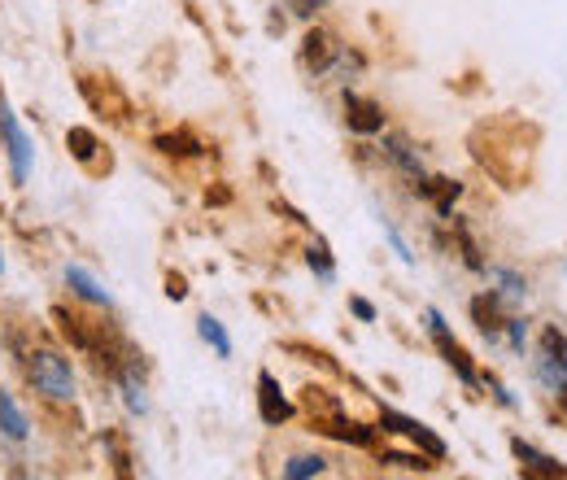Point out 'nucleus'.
Here are the masks:
<instances>
[{
	"label": "nucleus",
	"instance_id": "obj_22",
	"mask_svg": "<svg viewBox=\"0 0 567 480\" xmlns=\"http://www.w3.org/2000/svg\"><path fill=\"white\" fill-rule=\"evenodd\" d=\"M541 354H567V341H563V332L559 328H546V332H541Z\"/></svg>",
	"mask_w": 567,
	"mask_h": 480
},
{
	"label": "nucleus",
	"instance_id": "obj_28",
	"mask_svg": "<svg viewBox=\"0 0 567 480\" xmlns=\"http://www.w3.org/2000/svg\"><path fill=\"white\" fill-rule=\"evenodd\" d=\"M166 293H171V297H175V302H179V297H184V293H188V288H184V280H179V275H171V284H166Z\"/></svg>",
	"mask_w": 567,
	"mask_h": 480
},
{
	"label": "nucleus",
	"instance_id": "obj_10",
	"mask_svg": "<svg viewBox=\"0 0 567 480\" xmlns=\"http://www.w3.org/2000/svg\"><path fill=\"white\" fill-rule=\"evenodd\" d=\"M537 380L546 384L550 393L567 389V358H559V354H537Z\"/></svg>",
	"mask_w": 567,
	"mask_h": 480
},
{
	"label": "nucleus",
	"instance_id": "obj_17",
	"mask_svg": "<svg viewBox=\"0 0 567 480\" xmlns=\"http://www.w3.org/2000/svg\"><path fill=\"white\" fill-rule=\"evenodd\" d=\"M384 149H389V158H393L397 166H406V171L415 175V179H424V171H419V158L406 149V140H389V144H384Z\"/></svg>",
	"mask_w": 567,
	"mask_h": 480
},
{
	"label": "nucleus",
	"instance_id": "obj_19",
	"mask_svg": "<svg viewBox=\"0 0 567 480\" xmlns=\"http://www.w3.org/2000/svg\"><path fill=\"white\" fill-rule=\"evenodd\" d=\"M123 398H127V406H131L136 415L149 411V398H144V384H140L136 376H123Z\"/></svg>",
	"mask_w": 567,
	"mask_h": 480
},
{
	"label": "nucleus",
	"instance_id": "obj_2",
	"mask_svg": "<svg viewBox=\"0 0 567 480\" xmlns=\"http://www.w3.org/2000/svg\"><path fill=\"white\" fill-rule=\"evenodd\" d=\"M0 131H5V144H9V158H14V179L22 184V179L31 175V140H27V131L18 127V118L14 110H9L5 101H0Z\"/></svg>",
	"mask_w": 567,
	"mask_h": 480
},
{
	"label": "nucleus",
	"instance_id": "obj_7",
	"mask_svg": "<svg viewBox=\"0 0 567 480\" xmlns=\"http://www.w3.org/2000/svg\"><path fill=\"white\" fill-rule=\"evenodd\" d=\"M511 450H515V459L524 463V472H537V476H567V467H559L554 459H546L541 450H533L524 437H515V441H511Z\"/></svg>",
	"mask_w": 567,
	"mask_h": 480
},
{
	"label": "nucleus",
	"instance_id": "obj_24",
	"mask_svg": "<svg viewBox=\"0 0 567 480\" xmlns=\"http://www.w3.org/2000/svg\"><path fill=\"white\" fill-rule=\"evenodd\" d=\"M384 236L393 240V249H397V254H402V262H415V254H410V245H406L402 236H397V227H393V223H384Z\"/></svg>",
	"mask_w": 567,
	"mask_h": 480
},
{
	"label": "nucleus",
	"instance_id": "obj_12",
	"mask_svg": "<svg viewBox=\"0 0 567 480\" xmlns=\"http://www.w3.org/2000/svg\"><path fill=\"white\" fill-rule=\"evenodd\" d=\"M0 428H5L9 441H22V437H27V415H22V406L9 398V393H0Z\"/></svg>",
	"mask_w": 567,
	"mask_h": 480
},
{
	"label": "nucleus",
	"instance_id": "obj_25",
	"mask_svg": "<svg viewBox=\"0 0 567 480\" xmlns=\"http://www.w3.org/2000/svg\"><path fill=\"white\" fill-rule=\"evenodd\" d=\"M506 332H511V345H515V350H524V319H511V323H506Z\"/></svg>",
	"mask_w": 567,
	"mask_h": 480
},
{
	"label": "nucleus",
	"instance_id": "obj_5",
	"mask_svg": "<svg viewBox=\"0 0 567 480\" xmlns=\"http://www.w3.org/2000/svg\"><path fill=\"white\" fill-rule=\"evenodd\" d=\"M345 118H349V127L358 131V136H376V131L384 127V110L376 101H363V96H354L349 92L345 96Z\"/></svg>",
	"mask_w": 567,
	"mask_h": 480
},
{
	"label": "nucleus",
	"instance_id": "obj_27",
	"mask_svg": "<svg viewBox=\"0 0 567 480\" xmlns=\"http://www.w3.org/2000/svg\"><path fill=\"white\" fill-rule=\"evenodd\" d=\"M354 315L371 323V319H376V306H371V302H363V297H354Z\"/></svg>",
	"mask_w": 567,
	"mask_h": 480
},
{
	"label": "nucleus",
	"instance_id": "obj_29",
	"mask_svg": "<svg viewBox=\"0 0 567 480\" xmlns=\"http://www.w3.org/2000/svg\"><path fill=\"white\" fill-rule=\"evenodd\" d=\"M559 406H563V411H567V389H559Z\"/></svg>",
	"mask_w": 567,
	"mask_h": 480
},
{
	"label": "nucleus",
	"instance_id": "obj_3",
	"mask_svg": "<svg viewBox=\"0 0 567 480\" xmlns=\"http://www.w3.org/2000/svg\"><path fill=\"white\" fill-rule=\"evenodd\" d=\"M428 332H432V341L441 345V354H445V363H450L458 376H463L467 384H476V371H472V363H467V354H463V345L450 336V328H445V319L437 315V310H428Z\"/></svg>",
	"mask_w": 567,
	"mask_h": 480
},
{
	"label": "nucleus",
	"instance_id": "obj_21",
	"mask_svg": "<svg viewBox=\"0 0 567 480\" xmlns=\"http://www.w3.org/2000/svg\"><path fill=\"white\" fill-rule=\"evenodd\" d=\"M328 432H332V437L354 441V446H367V441H371V428H363V424H341V419H336V424H332Z\"/></svg>",
	"mask_w": 567,
	"mask_h": 480
},
{
	"label": "nucleus",
	"instance_id": "obj_13",
	"mask_svg": "<svg viewBox=\"0 0 567 480\" xmlns=\"http://www.w3.org/2000/svg\"><path fill=\"white\" fill-rule=\"evenodd\" d=\"M197 332H201L205 345H214V354H219V358H232V336H227V328L214 315H201L197 319Z\"/></svg>",
	"mask_w": 567,
	"mask_h": 480
},
{
	"label": "nucleus",
	"instance_id": "obj_4",
	"mask_svg": "<svg viewBox=\"0 0 567 480\" xmlns=\"http://www.w3.org/2000/svg\"><path fill=\"white\" fill-rule=\"evenodd\" d=\"M258 415L267 419V424H284V419L293 415V402L280 393V384H275L271 371H262L258 376Z\"/></svg>",
	"mask_w": 567,
	"mask_h": 480
},
{
	"label": "nucleus",
	"instance_id": "obj_8",
	"mask_svg": "<svg viewBox=\"0 0 567 480\" xmlns=\"http://www.w3.org/2000/svg\"><path fill=\"white\" fill-rule=\"evenodd\" d=\"M66 284L75 288L83 302H96V306H110V302H114V297L101 288V280H96L92 271H83V267H66Z\"/></svg>",
	"mask_w": 567,
	"mask_h": 480
},
{
	"label": "nucleus",
	"instance_id": "obj_26",
	"mask_svg": "<svg viewBox=\"0 0 567 480\" xmlns=\"http://www.w3.org/2000/svg\"><path fill=\"white\" fill-rule=\"evenodd\" d=\"M288 5H293V14H301V18H310L319 9V0H288Z\"/></svg>",
	"mask_w": 567,
	"mask_h": 480
},
{
	"label": "nucleus",
	"instance_id": "obj_18",
	"mask_svg": "<svg viewBox=\"0 0 567 480\" xmlns=\"http://www.w3.org/2000/svg\"><path fill=\"white\" fill-rule=\"evenodd\" d=\"M66 144H70V149H75V158H79V162H88L92 153H96V136H92V131H83V127H70Z\"/></svg>",
	"mask_w": 567,
	"mask_h": 480
},
{
	"label": "nucleus",
	"instance_id": "obj_14",
	"mask_svg": "<svg viewBox=\"0 0 567 480\" xmlns=\"http://www.w3.org/2000/svg\"><path fill=\"white\" fill-rule=\"evenodd\" d=\"M419 188H424L428 197H437V214H441V219L454 210L458 192H463V184H454V179H428V184H419Z\"/></svg>",
	"mask_w": 567,
	"mask_h": 480
},
{
	"label": "nucleus",
	"instance_id": "obj_6",
	"mask_svg": "<svg viewBox=\"0 0 567 480\" xmlns=\"http://www.w3.org/2000/svg\"><path fill=\"white\" fill-rule=\"evenodd\" d=\"M384 428L389 432H406L410 441H419L432 459H445V441L441 437H432V432L424 424H415V419H406V415H393V411H384Z\"/></svg>",
	"mask_w": 567,
	"mask_h": 480
},
{
	"label": "nucleus",
	"instance_id": "obj_23",
	"mask_svg": "<svg viewBox=\"0 0 567 480\" xmlns=\"http://www.w3.org/2000/svg\"><path fill=\"white\" fill-rule=\"evenodd\" d=\"M158 149H166V153H197V144H192V140H184V136H162L158 140Z\"/></svg>",
	"mask_w": 567,
	"mask_h": 480
},
{
	"label": "nucleus",
	"instance_id": "obj_15",
	"mask_svg": "<svg viewBox=\"0 0 567 480\" xmlns=\"http://www.w3.org/2000/svg\"><path fill=\"white\" fill-rule=\"evenodd\" d=\"M489 275L502 284L498 293H493V297H498V302H506V306H520L524 297H528V284L520 280V275H511V271H489Z\"/></svg>",
	"mask_w": 567,
	"mask_h": 480
},
{
	"label": "nucleus",
	"instance_id": "obj_16",
	"mask_svg": "<svg viewBox=\"0 0 567 480\" xmlns=\"http://www.w3.org/2000/svg\"><path fill=\"white\" fill-rule=\"evenodd\" d=\"M323 467H328V463H323L319 454H297V459L284 463V476L288 480H306V476H323Z\"/></svg>",
	"mask_w": 567,
	"mask_h": 480
},
{
	"label": "nucleus",
	"instance_id": "obj_20",
	"mask_svg": "<svg viewBox=\"0 0 567 480\" xmlns=\"http://www.w3.org/2000/svg\"><path fill=\"white\" fill-rule=\"evenodd\" d=\"M306 262H310V267H315V271L323 275V280H336V271H332V258H328V245H323V240H315V245H310Z\"/></svg>",
	"mask_w": 567,
	"mask_h": 480
},
{
	"label": "nucleus",
	"instance_id": "obj_9",
	"mask_svg": "<svg viewBox=\"0 0 567 480\" xmlns=\"http://www.w3.org/2000/svg\"><path fill=\"white\" fill-rule=\"evenodd\" d=\"M332 57H336V48H332V40L323 31H310L306 40H301V62H306L310 70H328Z\"/></svg>",
	"mask_w": 567,
	"mask_h": 480
},
{
	"label": "nucleus",
	"instance_id": "obj_1",
	"mask_svg": "<svg viewBox=\"0 0 567 480\" xmlns=\"http://www.w3.org/2000/svg\"><path fill=\"white\" fill-rule=\"evenodd\" d=\"M31 380H35V389L48 393L53 402L75 398V376H70V363L62 354H53V350L31 354Z\"/></svg>",
	"mask_w": 567,
	"mask_h": 480
},
{
	"label": "nucleus",
	"instance_id": "obj_11",
	"mask_svg": "<svg viewBox=\"0 0 567 480\" xmlns=\"http://www.w3.org/2000/svg\"><path fill=\"white\" fill-rule=\"evenodd\" d=\"M498 306H502V302H498V297H493V293H489V297H476V302H472L476 328L485 332V336H498V332L506 328V323H502V315H498Z\"/></svg>",
	"mask_w": 567,
	"mask_h": 480
}]
</instances>
